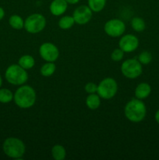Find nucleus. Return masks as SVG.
<instances>
[{"label": "nucleus", "instance_id": "f3484780", "mask_svg": "<svg viewBox=\"0 0 159 160\" xmlns=\"http://www.w3.org/2000/svg\"><path fill=\"white\" fill-rule=\"evenodd\" d=\"M9 25L12 28L17 30H20L24 27V22L23 19L18 15H12L11 16L9 20Z\"/></svg>", "mask_w": 159, "mask_h": 160}, {"label": "nucleus", "instance_id": "a211bd4d", "mask_svg": "<svg viewBox=\"0 0 159 160\" xmlns=\"http://www.w3.org/2000/svg\"><path fill=\"white\" fill-rule=\"evenodd\" d=\"M106 0H88L89 7L94 12H100L104 9Z\"/></svg>", "mask_w": 159, "mask_h": 160}, {"label": "nucleus", "instance_id": "5701e85b", "mask_svg": "<svg viewBox=\"0 0 159 160\" xmlns=\"http://www.w3.org/2000/svg\"><path fill=\"white\" fill-rule=\"evenodd\" d=\"M152 60V56L147 51H144L141 52L139 56V61L142 64H148Z\"/></svg>", "mask_w": 159, "mask_h": 160}, {"label": "nucleus", "instance_id": "c85d7f7f", "mask_svg": "<svg viewBox=\"0 0 159 160\" xmlns=\"http://www.w3.org/2000/svg\"><path fill=\"white\" fill-rule=\"evenodd\" d=\"M2 80L1 75H0V87H1V85H2Z\"/></svg>", "mask_w": 159, "mask_h": 160}, {"label": "nucleus", "instance_id": "2eb2a0df", "mask_svg": "<svg viewBox=\"0 0 159 160\" xmlns=\"http://www.w3.org/2000/svg\"><path fill=\"white\" fill-rule=\"evenodd\" d=\"M86 104L87 107L90 109H96L100 106V98L99 95L90 94L86 99Z\"/></svg>", "mask_w": 159, "mask_h": 160}, {"label": "nucleus", "instance_id": "9b49d317", "mask_svg": "<svg viewBox=\"0 0 159 160\" xmlns=\"http://www.w3.org/2000/svg\"><path fill=\"white\" fill-rule=\"evenodd\" d=\"M138 45V38L132 34H126L123 36L119 41L120 48L126 52H130L136 50Z\"/></svg>", "mask_w": 159, "mask_h": 160}, {"label": "nucleus", "instance_id": "cd10ccee", "mask_svg": "<svg viewBox=\"0 0 159 160\" xmlns=\"http://www.w3.org/2000/svg\"><path fill=\"white\" fill-rule=\"evenodd\" d=\"M155 120L157 121V123L159 124V109L155 113Z\"/></svg>", "mask_w": 159, "mask_h": 160}, {"label": "nucleus", "instance_id": "ddd939ff", "mask_svg": "<svg viewBox=\"0 0 159 160\" xmlns=\"http://www.w3.org/2000/svg\"><path fill=\"white\" fill-rule=\"evenodd\" d=\"M151 92V88L147 83H141L139 84L135 90V95L139 99H144L147 98Z\"/></svg>", "mask_w": 159, "mask_h": 160}, {"label": "nucleus", "instance_id": "423d86ee", "mask_svg": "<svg viewBox=\"0 0 159 160\" xmlns=\"http://www.w3.org/2000/svg\"><path fill=\"white\" fill-rule=\"evenodd\" d=\"M46 20L44 16L39 13H34L29 16L24 22V28L27 32L36 34L45 28Z\"/></svg>", "mask_w": 159, "mask_h": 160}, {"label": "nucleus", "instance_id": "0eeeda50", "mask_svg": "<svg viewBox=\"0 0 159 160\" xmlns=\"http://www.w3.org/2000/svg\"><path fill=\"white\" fill-rule=\"evenodd\" d=\"M142 66L140 61L135 59H127L122 64L121 71L125 77L134 79L142 73Z\"/></svg>", "mask_w": 159, "mask_h": 160}, {"label": "nucleus", "instance_id": "4468645a", "mask_svg": "<svg viewBox=\"0 0 159 160\" xmlns=\"http://www.w3.org/2000/svg\"><path fill=\"white\" fill-rule=\"evenodd\" d=\"M34 59L31 56L29 55H25L23 56L20 59H19V65L23 67L25 70L32 68L34 66Z\"/></svg>", "mask_w": 159, "mask_h": 160}, {"label": "nucleus", "instance_id": "9d476101", "mask_svg": "<svg viewBox=\"0 0 159 160\" xmlns=\"http://www.w3.org/2000/svg\"><path fill=\"white\" fill-rule=\"evenodd\" d=\"M73 17L78 24H85L91 19L92 10L89 6H80L75 9Z\"/></svg>", "mask_w": 159, "mask_h": 160}, {"label": "nucleus", "instance_id": "aec40b11", "mask_svg": "<svg viewBox=\"0 0 159 160\" xmlns=\"http://www.w3.org/2000/svg\"><path fill=\"white\" fill-rule=\"evenodd\" d=\"M55 70V66L52 62H48V63L44 64L41 68V73L45 77H49L54 73Z\"/></svg>", "mask_w": 159, "mask_h": 160}, {"label": "nucleus", "instance_id": "412c9836", "mask_svg": "<svg viewBox=\"0 0 159 160\" xmlns=\"http://www.w3.org/2000/svg\"><path fill=\"white\" fill-rule=\"evenodd\" d=\"M13 95L10 90L6 88L0 89V102L8 103L12 101Z\"/></svg>", "mask_w": 159, "mask_h": 160}, {"label": "nucleus", "instance_id": "f257e3e1", "mask_svg": "<svg viewBox=\"0 0 159 160\" xmlns=\"http://www.w3.org/2000/svg\"><path fill=\"white\" fill-rule=\"evenodd\" d=\"M15 103L20 108L27 109L34 106L36 101V93L34 89L28 85L19 88L14 95Z\"/></svg>", "mask_w": 159, "mask_h": 160}, {"label": "nucleus", "instance_id": "b1692460", "mask_svg": "<svg viewBox=\"0 0 159 160\" xmlns=\"http://www.w3.org/2000/svg\"><path fill=\"white\" fill-rule=\"evenodd\" d=\"M124 56V52L121 49V48H116L112 52V55H111V58L113 61H120L123 58Z\"/></svg>", "mask_w": 159, "mask_h": 160}, {"label": "nucleus", "instance_id": "393cba45", "mask_svg": "<svg viewBox=\"0 0 159 160\" xmlns=\"http://www.w3.org/2000/svg\"><path fill=\"white\" fill-rule=\"evenodd\" d=\"M85 90L87 93L93 94L94 93V92H97V90H98V86H97L94 83H88V84H86Z\"/></svg>", "mask_w": 159, "mask_h": 160}, {"label": "nucleus", "instance_id": "a878e982", "mask_svg": "<svg viewBox=\"0 0 159 160\" xmlns=\"http://www.w3.org/2000/svg\"><path fill=\"white\" fill-rule=\"evenodd\" d=\"M4 16H5L4 9H3L2 7H0V20L4 17Z\"/></svg>", "mask_w": 159, "mask_h": 160}, {"label": "nucleus", "instance_id": "dca6fc26", "mask_svg": "<svg viewBox=\"0 0 159 160\" xmlns=\"http://www.w3.org/2000/svg\"><path fill=\"white\" fill-rule=\"evenodd\" d=\"M52 157L56 160H63L65 157V150L62 145H55L51 149Z\"/></svg>", "mask_w": 159, "mask_h": 160}, {"label": "nucleus", "instance_id": "4be33fe9", "mask_svg": "<svg viewBox=\"0 0 159 160\" xmlns=\"http://www.w3.org/2000/svg\"><path fill=\"white\" fill-rule=\"evenodd\" d=\"M132 28L134 31H143L145 29V23L143 19L140 17H134L131 22Z\"/></svg>", "mask_w": 159, "mask_h": 160}, {"label": "nucleus", "instance_id": "bb28decb", "mask_svg": "<svg viewBox=\"0 0 159 160\" xmlns=\"http://www.w3.org/2000/svg\"><path fill=\"white\" fill-rule=\"evenodd\" d=\"M65 1L67 2V3H70V4H76L80 0H65Z\"/></svg>", "mask_w": 159, "mask_h": 160}, {"label": "nucleus", "instance_id": "6ab92c4d", "mask_svg": "<svg viewBox=\"0 0 159 160\" xmlns=\"http://www.w3.org/2000/svg\"><path fill=\"white\" fill-rule=\"evenodd\" d=\"M75 20L73 17H70V16H65V17H62L59 21V26L62 29L67 30L70 29V28L73 27L74 24Z\"/></svg>", "mask_w": 159, "mask_h": 160}, {"label": "nucleus", "instance_id": "f8f14e48", "mask_svg": "<svg viewBox=\"0 0 159 160\" xmlns=\"http://www.w3.org/2000/svg\"><path fill=\"white\" fill-rule=\"evenodd\" d=\"M67 9V2L65 0H53L50 5V11L55 16H60Z\"/></svg>", "mask_w": 159, "mask_h": 160}, {"label": "nucleus", "instance_id": "39448f33", "mask_svg": "<svg viewBox=\"0 0 159 160\" xmlns=\"http://www.w3.org/2000/svg\"><path fill=\"white\" fill-rule=\"evenodd\" d=\"M118 90L117 83L113 78H105L101 81L98 86L97 92L101 98L104 99H110L113 98Z\"/></svg>", "mask_w": 159, "mask_h": 160}, {"label": "nucleus", "instance_id": "f03ea898", "mask_svg": "<svg viewBox=\"0 0 159 160\" xmlns=\"http://www.w3.org/2000/svg\"><path fill=\"white\" fill-rule=\"evenodd\" d=\"M146 106L140 99H132L125 107V115L126 118L134 123L142 121L146 116Z\"/></svg>", "mask_w": 159, "mask_h": 160}, {"label": "nucleus", "instance_id": "1a4fd4ad", "mask_svg": "<svg viewBox=\"0 0 159 160\" xmlns=\"http://www.w3.org/2000/svg\"><path fill=\"white\" fill-rule=\"evenodd\" d=\"M41 56L42 59L47 62H54L59 57V49L55 45L51 43H44L41 45L39 49Z\"/></svg>", "mask_w": 159, "mask_h": 160}, {"label": "nucleus", "instance_id": "7ed1b4c3", "mask_svg": "<svg viewBox=\"0 0 159 160\" xmlns=\"http://www.w3.org/2000/svg\"><path fill=\"white\" fill-rule=\"evenodd\" d=\"M5 154L13 159H20L25 152V145L21 140L16 138L6 139L2 145Z\"/></svg>", "mask_w": 159, "mask_h": 160}, {"label": "nucleus", "instance_id": "6e6552de", "mask_svg": "<svg viewBox=\"0 0 159 160\" xmlns=\"http://www.w3.org/2000/svg\"><path fill=\"white\" fill-rule=\"evenodd\" d=\"M125 29V23L118 19L108 20L104 25V31L111 37H119L124 33Z\"/></svg>", "mask_w": 159, "mask_h": 160}, {"label": "nucleus", "instance_id": "20e7f679", "mask_svg": "<svg viewBox=\"0 0 159 160\" xmlns=\"http://www.w3.org/2000/svg\"><path fill=\"white\" fill-rule=\"evenodd\" d=\"M6 79L10 84L13 85H21L24 84L28 78V74L25 69L20 65H11L6 69Z\"/></svg>", "mask_w": 159, "mask_h": 160}]
</instances>
